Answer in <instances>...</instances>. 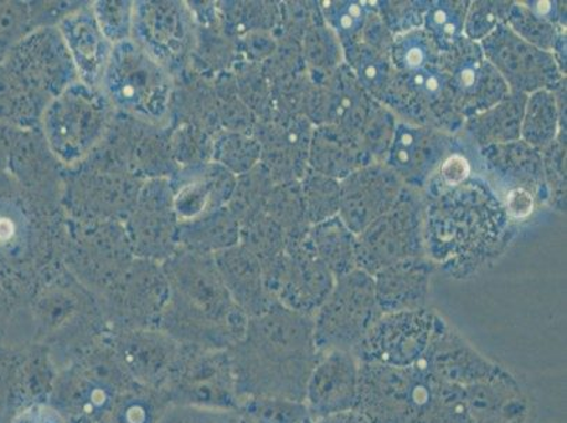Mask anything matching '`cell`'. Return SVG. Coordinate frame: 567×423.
Masks as SVG:
<instances>
[{
	"mask_svg": "<svg viewBox=\"0 0 567 423\" xmlns=\"http://www.w3.org/2000/svg\"><path fill=\"white\" fill-rule=\"evenodd\" d=\"M424 196L404 188L399 203L355 236V267L373 277L395 262L426 257Z\"/></svg>",
	"mask_w": 567,
	"mask_h": 423,
	"instance_id": "7",
	"label": "cell"
},
{
	"mask_svg": "<svg viewBox=\"0 0 567 423\" xmlns=\"http://www.w3.org/2000/svg\"><path fill=\"white\" fill-rule=\"evenodd\" d=\"M465 144L462 137L399 122L384 164L405 188L422 193L442 163Z\"/></svg>",
	"mask_w": 567,
	"mask_h": 423,
	"instance_id": "13",
	"label": "cell"
},
{
	"mask_svg": "<svg viewBox=\"0 0 567 423\" xmlns=\"http://www.w3.org/2000/svg\"><path fill=\"white\" fill-rule=\"evenodd\" d=\"M375 102L343 63L327 79L317 81L306 117L313 127L332 125L359 136Z\"/></svg>",
	"mask_w": 567,
	"mask_h": 423,
	"instance_id": "19",
	"label": "cell"
},
{
	"mask_svg": "<svg viewBox=\"0 0 567 423\" xmlns=\"http://www.w3.org/2000/svg\"><path fill=\"white\" fill-rule=\"evenodd\" d=\"M432 374L445 383L468 386L508 373V370L474 349L465 338L440 317L424 360Z\"/></svg>",
	"mask_w": 567,
	"mask_h": 423,
	"instance_id": "18",
	"label": "cell"
},
{
	"mask_svg": "<svg viewBox=\"0 0 567 423\" xmlns=\"http://www.w3.org/2000/svg\"><path fill=\"white\" fill-rule=\"evenodd\" d=\"M17 423H54L45 420L44 414H39V412H29V414L23 415Z\"/></svg>",
	"mask_w": 567,
	"mask_h": 423,
	"instance_id": "51",
	"label": "cell"
},
{
	"mask_svg": "<svg viewBox=\"0 0 567 423\" xmlns=\"http://www.w3.org/2000/svg\"><path fill=\"white\" fill-rule=\"evenodd\" d=\"M381 314L373 277L358 268L338 277L332 292L313 314L319 352L353 354Z\"/></svg>",
	"mask_w": 567,
	"mask_h": 423,
	"instance_id": "6",
	"label": "cell"
},
{
	"mask_svg": "<svg viewBox=\"0 0 567 423\" xmlns=\"http://www.w3.org/2000/svg\"><path fill=\"white\" fill-rule=\"evenodd\" d=\"M127 220L131 244L158 249L175 244L178 220L174 214L169 180L157 178L144 184Z\"/></svg>",
	"mask_w": 567,
	"mask_h": 423,
	"instance_id": "23",
	"label": "cell"
},
{
	"mask_svg": "<svg viewBox=\"0 0 567 423\" xmlns=\"http://www.w3.org/2000/svg\"><path fill=\"white\" fill-rule=\"evenodd\" d=\"M193 18L183 2H134L132 40L169 71L193 50Z\"/></svg>",
	"mask_w": 567,
	"mask_h": 423,
	"instance_id": "14",
	"label": "cell"
},
{
	"mask_svg": "<svg viewBox=\"0 0 567 423\" xmlns=\"http://www.w3.org/2000/svg\"><path fill=\"white\" fill-rule=\"evenodd\" d=\"M100 90L112 107L142 125L162 126L168 121L173 76L132 39L113 45Z\"/></svg>",
	"mask_w": 567,
	"mask_h": 423,
	"instance_id": "3",
	"label": "cell"
},
{
	"mask_svg": "<svg viewBox=\"0 0 567 423\" xmlns=\"http://www.w3.org/2000/svg\"><path fill=\"white\" fill-rule=\"evenodd\" d=\"M32 32L34 25L28 2H0V63Z\"/></svg>",
	"mask_w": 567,
	"mask_h": 423,
	"instance_id": "43",
	"label": "cell"
},
{
	"mask_svg": "<svg viewBox=\"0 0 567 423\" xmlns=\"http://www.w3.org/2000/svg\"><path fill=\"white\" fill-rule=\"evenodd\" d=\"M316 423H371L368 417L358 411L340 412V414L331 415L319 420Z\"/></svg>",
	"mask_w": 567,
	"mask_h": 423,
	"instance_id": "50",
	"label": "cell"
},
{
	"mask_svg": "<svg viewBox=\"0 0 567 423\" xmlns=\"http://www.w3.org/2000/svg\"><path fill=\"white\" fill-rule=\"evenodd\" d=\"M360 41L370 45V48L383 51V53L391 54V48H393L394 43V35L391 34L390 30L385 28L383 20H381L379 14L375 13L371 7L368 22L364 24L362 40Z\"/></svg>",
	"mask_w": 567,
	"mask_h": 423,
	"instance_id": "47",
	"label": "cell"
},
{
	"mask_svg": "<svg viewBox=\"0 0 567 423\" xmlns=\"http://www.w3.org/2000/svg\"><path fill=\"white\" fill-rule=\"evenodd\" d=\"M468 0H430L422 29L434 41L441 54L456 48L465 39Z\"/></svg>",
	"mask_w": 567,
	"mask_h": 423,
	"instance_id": "32",
	"label": "cell"
},
{
	"mask_svg": "<svg viewBox=\"0 0 567 423\" xmlns=\"http://www.w3.org/2000/svg\"><path fill=\"white\" fill-rule=\"evenodd\" d=\"M505 24L519 39L527 41L528 44L534 45L536 49L546 51V53H551L559 34L566 30V28H556V25L536 18L520 2H513Z\"/></svg>",
	"mask_w": 567,
	"mask_h": 423,
	"instance_id": "41",
	"label": "cell"
},
{
	"mask_svg": "<svg viewBox=\"0 0 567 423\" xmlns=\"http://www.w3.org/2000/svg\"><path fill=\"white\" fill-rule=\"evenodd\" d=\"M111 103L97 87L74 82L45 106L40 118L45 146L56 163H84L110 132Z\"/></svg>",
	"mask_w": 567,
	"mask_h": 423,
	"instance_id": "4",
	"label": "cell"
},
{
	"mask_svg": "<svg viewBox=\"0 0 567 423\" xmlns=\"http://www.w3.org/2000/svg\"><path fill=\"white\" fill-rule=\"evenodd\" d=\"M440 66L450 82L456 110L465 121L497 105L509 94L502 75L484 56L481 44L466 38L455 49L441 54Z\"/></svg>",
	"mask_w": 567,
	"mask_h": 423,
	"instance_id": "12",
	"label": "cell"
},
{
	"mask_svg": "<svg viewBox=\"0 0 567 423\" xmlns=\"http://www.w3.org/2000/svg\"><path fill=\"white\" fill-rule=\"evenodd\" d=\"M477 167L513 221L527 220L538 206L548 205L539 149L517 141L476 148Z\"/></svg>",
	"mask_w": 567,
	"mask_h": 423,
	"instance_id": "5",
	"label": "cell"
},
{
	"mask_svg": "<svg viewBox=\"0 0 567 423\" xmlns=\"http://www.w3.org/2000/svg\"><path fill=\"white\" fill-rule=\"evenodd\" d=\"M440 313L430 308L383 313L355 349L359 363L411 368L424 360Z\"/></svg>",
	"mask_w": 567,
	"mask_h": 423,
	"instance_id": "9",
	"label": "cell"
},
{
	"mask_svg": "<svg viewBox=\"0 0 567 423\" xmlns=\"http://www.w3.org/2000/svg\"><path fill=\"white\" fill-rule=\"evenodd\" d=\"M312 132V123L303 116L272 112L257 121L252 136L260 143V164L275 184L301 180L307 174Z\"/></svg>",
	"mask_w": 567,
	"mask_h": 423,
	"instance_id": "15",
	"label": "cell"
},
{
	"mask_svg": "<svg viewBox=\"0 0 567 423\" xmlns=\"http://www.w3.org/2000/svg\"><path fill=\"white\" fill-rule=\"evenodd\" d=\"M56 29L69 50L79 80L100 90L113 44L97 24L91 3L74 10L56 24Z\"/></svg>",
	"mask_w": 567,
	"mask_h": 423,
	"instance_id": "22",
	"label": "cell"
},
{
	"mask_svg": "<svg viewBox=\"0 0 567 423\" xmlns=\"http://www.w3.org/2000/svg\"><path fill=\"white\" fill-rule=\"evenodd\" d=\"M381 105L389 107L399 122L435 128L452 136H458L465 125L440 64L410 74L396 71Z\"/></svg>",
	"mask_w": 567,
	"mask_h": 423,
	"instance_id": "8",
	"label": "cell"
},
{
	"mask_svg": "<svg viewBox=\"0 0 567 423\" xmlns=\"http://www.w3.org/2000/svg\"><path fill=\"white\" fill-rule=\"evenodd\" d=\"M359 360L347 352L322 354L308 381L306 405L313 422L355 411L359 401Z\"/></svg>",
	"mask_w": 567,
	"mask_h": 423,
	"instance_id": "21",
	"label": "cell"
},
{
	"mask_svg": "<svg viewBox=\"0 0 567 423\" xmlns=\"http://www.w3.org/2000/svg\"><path fill=\"white\" fill-rule=\"evenodd\" d=\"M424 241L427 259L453 278H468L492 265L514 237L513 221L481 174L456 187H427Z\"/></svg>",
	"mask_w": 567,
	"mask_h": 423,
	"instance_id": "1",
	"label": "cell"
},
{
	"mask_svg": "<svg viewBox=\"0 0 567 423\" xmlns=\"http://www.w3.org/2000/svg\"><path fill=\"white\" fill-rule=\"evenodd\" d=\"M528 95L509 92L503 101L478 115L466 118L462 138L474 148L520 141V125Z\"/></svg>",
	"mask_w": 567,
	"mask_h": 423,
	"instance_id": "27",
	"label": "cell"
},
{
	"mask_svg": "<svg viewBox=\"0 0 567 423\" xmlns=\"http://www.w3.org/2000/svg\"><path fill=\"white\" fill-rule=\"evenodd\" d=\"M369 164L373 159L364 152L358 134L332 125L313 127L308 158L311 172L342 180Z\"/></svg>",
	"mask_w": 567,
	"mask_h": 423,
	"instance_id": "26",
	"label": "cell"
},
{
	"mask_svg": "<svg viewBox=\"0 0 567 423\" xmlns=\"http://www.w3.org/2000/svg\"><path fill=\"white\" fill-rule=\"evenodd\" d=\"M318 7L324 23L337 34L343 50L360 43L370 13L368 2H362V0H318Z\"/></svg>",
	"mask_w": 567,
	"mask_h": 423,
	"instance_id": "35",
	"label": "cell"
},
{
	"mask_svg": "<svg viewBox=\"0 0 567 423\" xmlns=\"http://www.w3.org/2000/svg\"><path fill=\"white\" fill-rule=\"evenodd\" d=\"M236 184V175L215 162L179 169L169 180L178 225L195 224L224 209L235 194Z\"/></svg>",
	"mask_w": 567,
	"mask_h": 423,
	"instance_id": "17",
	"label": "cell"
},
{
	"mask_svg": "<svg viewBox=\"0 0 567 423\" xmlns=\"http://www.w3.org/2000/svg\"><path fill=\"white\" fill-rule=\"evenodd\" d=\"M334 276L319 259L309 236L287 246L280 276L281 298L291 311L313 317L332 292Z\"/></svg>",
	"mask_w": 567,
	"mask_h": 423,
	"instance_id": "20",
	"label": "cell"
},
{
	"mask_svg": "<svg viewBox=\"0 0 567 423\" xmlns=\"http://www.w3.org/2000/svg\"><path fill=\"white\" fill-rule=\"evenodd\" d=\"M396 125H399V118L394 113L389 107L381 105L380 102H375L368 121L359 133V141L373 163H384L386 153L393 143Z\"/></svg>",
	"mask_w": 567,
	"mask_h": 423,
	"instance_id": "40",
	"label": "cell"
},
{
	"mask_svg": "<svg viewBox=\"0 0 567 423\" xmlns=\"http://www.w3.org/2000/svg\"><path fill=\"white\" fill-rule=\"evenodd\" d=\"M513 2L504 0H476L471 2L466 14L465 38L481 43L484 39L505 24Z\"/></svg>",
	"mask_w": 567,
	"mask_h": 423,
	"instance_id": "44",
	"label": "cell"
},
{
	"mask_svg": "<svg viewBox=\"0 0 567 423\" xmlns=\"http://www.w3.org/2000/svg\"><path fill=\"white\" fill-rule=\"evenodd\" d=\"M478 44L509 92L530 95L538 91H554L566 80L554 55L519 39L507 24H499Z\"/></svg>",
	"mask_w": 567,
	"mask_h": 423,
	"instance_id": "11",
	"label": "cell"
},
{
	"mask_svg": "<svg viewBox=\"0 0 567 423\" xmlns=\"http://www.w3.org/2000/svg\"><path fill=\"white\" fill-rule=\"evenodd\" d=\"M543 157L548 205L565 214L567 208V131H559L558 137L548 147L540 149Z\"/></svg>",
	"mask_w": 567,
	"mask_h": 423,
	"instance_id": "39",
	"label": "cell"
},
{
	"mask_svg": "<svg viewBox=\"0 0 567 423\" xmlns=\"http://www.w3.org/2000/svg\"><path fill=\"white\" fill-rule=\"evenodd\" d=\"M45 103L24 85L7 64L0 63V123L20 131H33L40 126Z\"/></svg>",
	"mask_w": 567,
	"mask_h": 423,
	"instance_id": "28",
	"label": "cell"
},
{
	"mask_svg": "<svg viewBox=\"0 0 567 423\" xmlns=\"http://www.w3.org/2000/svg\"><path fill=\"white\" fill-rule=\"evenodd\" d=\"M214 162L236 175H245L260 164L261 147L252 133L229 131L214 143Z\"/></svg>",
	"mask_w": 567,
	"mask_h": 423,
	"instance_id": "36",
	"label": "cell"
},
{
	"mask_svg": "<svg viewBox=\"0 0 567 423\" xmlns=\"http://www.w3.org/2000/svg\"><path fill=\"white\" fill-rule=\"evenodd\" d=\"M300 184L309 225L316 226L339 216L340 180L324 177L308 168Z\"/></svg>",
	"mask_w": 567,
	"mask_h": 423,
	"instance_id": "37",
	"label": "cell"
},
{
	"mask_svg": "<svg viewBox=\"0 0 567 423\" xmlns=\"http://www.w3.org/2000/svg\"><path fill=\"white\" fill-rule=\"evenodd\" d=\"M343 61L353 72L363 90L378 102H383L394 80L395 69L391 54L360 43L343 50Z\"/></svg>",
	"mask_w": 567,
	"mask_h": 423,
	"instance_id": "30",
	"label": "cell"
},
{
	"mask_svg": "<svg viewBox=\"0 0 567 423\" xmlns=\"http://www.w3.org/2000/svg\"><path fill=\"white\" fill-rule=\"evenodd\" d=\"M435 262L416 257L395 262L373 276L375 298L383 313L417 311L427 308Z\"/></svg>",
	"mask_w": 567,
	"mask_h": 423,
	"instance_id": "24",
	"label": "cell"
},
{
	"mask_svg": "<svg viewBox=\"0 0 567 423\" xmlns=\"http://www.w3.org/2000/svg\"><path fill=\"white\" fill-rule=\"evenodd\" d=\"M266 214L280 226L287 246L300 244L309 236L311 225L307 219L300 180L276 184L268 196Z\"/></svg>",
	"mask_w": 567,
	"mask_h": 423,
	"instance_id": "31",
	"label": "cell"
},
{
	"mask_svg": "<svg viewBox=\"0 0 567 423\" xmlns=\"http://www.w3.org/2000/svg\"><path fill=\"white\" fill-rule=\"evenodd\" d=\"M536 18L544 20L546 23L556 25V28H566L567 12L566 2L558 0H527L520 2Z\"/></svg>",
	"mask_w": 567,
	"mask_h": 423,
	"instance_id": "48",
	"label": "cell"
},
{
	"mask_svg": "<svg viewBox=\"0 0 567 423\" xmlns=\"http://www.w3.org/2000/svg\"><path fill=\"white\" fill-rule=\"evenodd\" d=\"M355 411L371 423H473L463 386L445 383L421 363H360Z\"/></svg>",
	"mask_w": 567,
	"mask_h": 423,
	"instance_id": "2",
	"label": "cell"
},
{
	"mask_svg": "<svg viewBox=\"0 0 567 423\" xmlns=\"http://www.w3.org/2000/svg\"><path fill=\"white\" fill-rule=\"evenodd\" d=\"M97 24L113 45L132 39L134 2L100 0L91 3Z\"/></svg>",
	"mask_w": 567,
	"mask_h": 423,
	"instance_id": "45",
	"label": "cell"
},
{
	"mask_svg": "<svg viewBox=\"0 0 567 423\" xmlns=\"http://www.w3.org/2000/svg\"><path fill=\"white\" fill-rule=\"evenodd\" d=\"M430 0H369L391 34L396 35L422 29Z\"/></svg>",
	"mask_w": 567,
	"mask_h": 423,
	"instance_id": "42",
	"label": "cell"
},
{
	"mask_svg": "<svg viewBox=\"0 0 567 423\" xmlns=\"http://www.w3.org/2000/svg\"><path fill=\"white\" fill-rule=\"evenodd\" d=\"M441 53L424 29L396 35L391 48V63L395 71L417 72L440 64Z\"/></svg>",
	"mask_w": 567,
	"mask_h": 423,
	"instance_id": "38",
	"label": "cell"
},
{
	"mask_svg": "<svg viewBox=\"0 0 567 423\" xmlns=\"http://www.w3.org/2000/svg\"><path fill=\"white\" fill-rule=\"evenodd\" d=\"M473 423H527L530 401L519 381L509 373L497 379L463 386Z\"/></svg>",
	"mask_w": 567,
	"mask_h": 423,
	"instance_id": "25",
	"label": "cell"
},
{
	"mask_svg": "<svg viewBox=\"0 0 567 423\" xmlns=\"http://www.w3.org/2000/svg\"><path fill=\"white\" fill-rule=\"evenodd\" d=\"M309 240L334 278L355 270V235L339 216L311 226Z\"/></svg>",
	"mask_w": 567,
	"mask_h": 423,
	"instance_id": "29",
	"label": "cell"
},
{
	"mask_svg": "<svg viewBox=\"0 0 567 423\" xmlns=\"http://www.w3.org/2000/svg\"><path fill=\"white\" fill-rule=\"evenodd\" d=\"M24 85L49 105L56 95L80 81L59 29L34 30L4 56Z\"/></svg>",
	"mask_w": 567,
	"mask_h": 423,
	"instance_id": "10",
	"label": "cell"
},
{
	"mask_svg": "<svg viewBox=\"0 0 567 423\" xmlns=\"http://www.w3.org/2000/svg\"><path fill=\"white\" fill-rule=\"evenodd\" d=\"M404 184L384 163H373L340 180L339 218L355 236L399 203Z\"/></svg>",
	"mask_w": 567,
	"mask_h": 423,
	"instance_id": "16",
	"label": "cell"
},
{
	"mask_svg": "<svg viewBox=\"0 0 567 423\" xmlns=\"http://www.w3.org/2000/svg\"><path fill=\"white\" fill-rule=\"evenodd\" d=\"M551 55L558 64L561 74L566 76V65H567V38L566 30L559 34L558 40H556L555 48L551 50Z\"/></svg>",
	"mask_w": 567,
	"mask_h": 423,
	"instance_id": "49",
	"label": "cell"
},
{
	"mask_svg": "<svg viewBox=\"0 0 567 423\" xmlns=\"http://www.w3.org/2000/svg\"><path fill=\"white\" fill-rule=\"evenodd\" d=\"M559 113L554 92L538 91L525 103L520 141L536 149H544L558 137Z\"/></svg>",
	"mask_w": 567,
	"mask_h": 423,
	"instance_id": "33",
	"label": "cell"
},
{
	"mask_svg": "<svg viewBox=\"0 0 567 423\" xmlns=\"http://www.w3.org/2000/svg\"><path fill=\"white\" fill-rule=\"evenodd\" d=\"M301 48L308 74L312 80L327 79L331 72L344 63L342 44L337 34L324 23L323 18L309 25L303 34Z\"/></svg>",
	"mask_w": 567,
	"mask_h": 423,
	"instance_id": "34",
	"label": "cell"
},
{
	"mask_svg": "<svg viewBox=\"0 0 567 423\" xmlns=\"http://www.w3.org/2000/svg\"><path fill=\"white\" fill-rule=\"evenodd\" d=\"M472 148L471 144L466 143L465 147L452 153L451 156L442 163L440 169H437L427 185L441 188L456 187V185L465 183L466 179L471 178L474 167L471 157H468V153H471Z\"/></svg>",
	"mask_w": 567,
	"mask_h": 423,
	"instance_id": "46",
	"label": "cell"
}]
</instances>
